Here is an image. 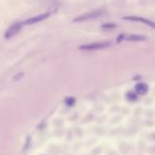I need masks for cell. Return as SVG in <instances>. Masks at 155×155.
I'll use <instances>...</instances> for the list:
<instances>
[{
	"label": "cell",
	"instance_id": "cell-1",
	"mask_svg": "<svg viewBox=\"0 0 155 155\" xmlns=\"http://www.w3.org/2000/svg\"><path fill=\"white\" fill-rule=\"evenodd\" d=\"M104 14V10L98 9V10H94V11L87 12L84 13L82 15H79L73 19V22H83V21H88V20H93V19H97V18L101 17Z\"/></svg>",
	"mask_w": 155,
	"mask_h": 155
},
{
	"label": "cell",
	"instance_id": "cell-2",
	"mask_svg": "<svg viewBox=\"0 0 155 155\" xmlns=\"http://www.w3.org/2000/svg\"><path fill=\"white\" fill-rule=\"evenodd\" d=\"M112 45L110 41H97V43H91V44H86V45L80 46L81 50H86V51H94V50H102L108 48Z\"/></svg>",
	"mask_w": 155,
	"mask_h": 155
},
{
	"label": "cell",
	"instance_id": "cell-3",
	"mask_svg": "<svg viewBox=\"0 0 155 155\" xmlns=\"http://www.w3.org/2000/svg\"><path fill=\"white\" fill-rule=\"evenodd\" d=\"M22 26H24V24H22V22H19V21L12 24L11 26H10L9 28H8V30L5 31V37L7 39H9V38H12L13 36H15L16 34H18V33L20 32V30H21Z\"/></svg>",
	"mask_w": 155,
	"mask_h": 155
},
{
	"label": "cell",
	"instance_id": "cell-4",
	"mask_svg": "<svg viewBox=\"0 0 155 155\" xmlns=\"http://www.w3.org/2000/svg\"><path fill=\"white\" fill-rule=\"evenodd\" d=\"M50 16H51V13H49V12H46V13L38 14V15L33 16V17H31V18H29V19L25 20L22 24H24L25 26H30V25H34V24H37V22L43 21V20L49 18Z\"/></svg>",
	"mask_w": 155,
	"mask_h": 155
},
{
	"label": "cell",
	"instance_id": "cell-5",
	"mask_svg": "<svg viewBox=\"0 0 155 155\" xmlns=\"http://www.w3.org/2000/svg\"><path fill=\"white\" fill-rule=\"evenodd\" d=\"M123 20H129V21H137V22H141V24L149 26L151 28L155 29V22L153 20H150L148 18L144 17H140V16H124Z\"/></svg>",
	"mask_w": 155,
	"mask_h": 155
},
{
	"label": "cell",
	"instance_id": "cell-6",
	"mask_svg": "<svg viewBox=\"0 0 155 155\" xmlns=\"http://www.w3.org/2000/svg\"><path fill=\"white\" fill-rule=\"evenodd\" d=\"M124 39L129 41H146V37L142 36V35H135V34H132V35H127V36H124Z\"/></svg>",
	"mask_w": 155,
	"mask_h": 155
},
{
	"label": "cell",
	"instance_id": "cell-7",
	"mask_svg": "<svg viewBox=\"0 0 155 155\" xmlns=\"http://www.w3.org/2000/svg\"><path fill=\"white\" fill-rule=\"evenodd\" d=\"M136 91L139 95H144L148 91V86L146 84H143V83H139V84L136 85Z\"/></svg>",
	"mask_w": 155,
	"mask_h": 155
},
{
	"label": "cell",
	"instance_id": "cell-8",
	"mask_svg": "<svg viewBox=\"0 0 155 155\" xmlns=\"http://www.w3.org/2000/svg\"><path fill=\"white\" fill-rule=\"evenodd\" d=\"M75 103V99L73 97H67L66 99H65V104L68 106H72L74 105Z\"/></svg>",
	"mask_w": 155,
	"mask_h": 155
},
{
	"label": "cell",
	"instance_id": "cell-9",
	"mask_svg": "<svg viewBox=\"0 0 155 155\" xmlns=\"http://www.w3.org/2000/svg\"><path fill=\"white\" fill-rule=\"evenodd\" d=\"M116 28V25L115 24H104L102 25V29H105V30H108V29H114Z\"/></svg>",
	"mask_w": 155,
	"mask_h": 155
},
{
	"label": "cell",
	"instance_id": "cell-10",
	"mask_svg": "<svg viewBox=\"0 0 155 155\" xmlns=\"http://www.w3.org/2000/svg\"><path fill=\"white\" fill-rule=\"evenodd\" d=\"M22 77H24V73H18L17 75H15V77L13 78V80L14 81H19Z\"/></svg>",
	"mask_w": 155,
	"mask_h": 155
},
{
	"label": "cell",
	"instance_id": "cell-11",
	"mask_svg": "<svg viewBox=\"0 0 155 155\" xmlns=\"http://www.w3.org/2000/svg\"><path fill=\"white\" fill-rule=\"evenodd\" d=\"M127 96H129V99H131V100H135V99H136V96L134 95V94H131V93H130Z\"/></svg>",
	"mask_w": 155,
	"mask_h": 155
}]
</instances>
